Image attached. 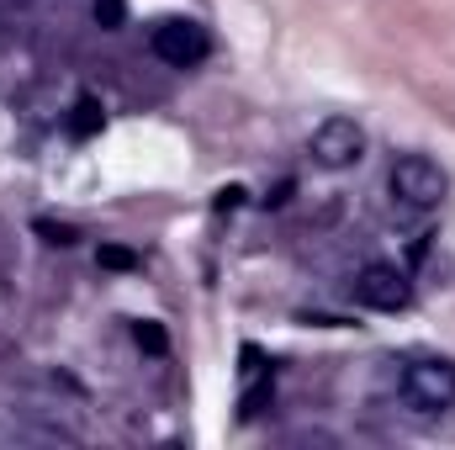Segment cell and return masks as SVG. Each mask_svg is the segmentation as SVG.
Wrapping results in <instances>:
<instances>
[{"mask_svg": "<svg viewBox=\"0 0 455 450\" xmlns=\"http://www.w3.org/2000/svg\"><path fill=\"white\" fill-rule=\"evenodd\" d=\"M101 127H107L101 101H96V96H75V107H69V138H75V143H85V138H96Z\"/></svg>", "mask_w": 455, "mask_h": 450, "instance_id": "6", "label": "cell"}, {"mask_svg": "<svg viewBox=\"0 0 455 450\" xmlns=\"http://www.w3.org/2000/svg\"><path fill=\"white\" fill-rule=\"evenodd\" d=\"M403 398H408L419 414H445L455 403V360L429 355V360L403 366Z\"/></svg>", "mask_w": 455, "mask_h": 450, "instance_id": "3", "label": "cell"}, {"mask_svg": "<svg viewBox=\"0 0 455 450\" xmlns=\"http://www.w3.org/2000/svg\"><path fill=\"white\" fill-rule=\"evenodd\" d=\"M408 297H413V286H408V276H403L397 265L371 260V265L355 276V302H360V308H371V313H403V308H408Z\"/></svg>", "mask_w": 455, "mask_h": 450, "instance_id": "5", "label": "cell"}, {"mask_svg": "<svg viewBox=\"0 0 455 450\" xmlns=\"http://www.w3.org/2000/svg\"><path fill=\"white\" fill-rule=\"evenodd\" d=\"M148 48H154L159 64H170V69H191V64H202V59L212 53V37H207L202 21H191V16H170V21H159V27L148 32Z\"/></svg>", "mask_w": 455, "mask_h": 450, "instance_id": "2", "label": "cell"}, {"mask_svg": "<svg viewBox=\"0 0 455 450\" xmlns=\"http://www.w3.org/2000/svg\"><path fill=\"white\" fill-rule=\"evenodd\" d=\"M32 228H37V233H43L53 249H69V244H80V228H75V223H48V218H37Z\"/></svg>", "mask_w": 455, "mask_h": 450, "instance_id": "9", "label": "cell"}, {"mask_svg": "<svg viewBox=\"0 0 455 450\" xmlns=\"http://www.w3.org/2000/svg\"><path fill=\"white\" fill-rule=\"evenodd\" d=\"M243 197H249V191H243V186H223V191H218V202H212V207H218V213H233V207H238V202H243Z\"/></svg>", "mask_w": 455, "mask_h": 450, "instance_id": "12", "label": "cell"}, {"mask_svg": "<svg viewBox=\"0 0 455 450\" xmlns=\"http://www.w3.org/2000/svg\"><path fill=\"white\" fill-rule=\"evenodd\" d=\"M307 154H313L318 170H349L365 154V127L355 117H323L307 138Z\"/></svg>", "mask_w": 455, "mask_h": 450, "instance_id": "4", "label": "cell"}, {"mask_svg": "<svg viewBox=\"0 0 455 450\" xmlns=\"http://www.w3.org/2000/svg\"><path fill=\"white\" fill-rule=\"evenodd\" d=\"M445 186L451 181H445V170L429 154H403L392 165V175H387V191H392V202L403 213H435L445 202Z\"/></svg>", "mask_w": 455, "mask_h": 450, "instance_id": "1", "label": "cell"}, {"mask_svg": "<svg viewBox=\"0 0 455 450\" xmlns=\"http://www.w3.org/2000/svg\"><path fill=\"white\" fill-rule=\"evenodd\" d=\"M132 339H138V350H148V355H164V350H170V334H164L159 324H148V318L132 324Z\"/></svg>", "mask_w": 455, "mask_h": 450, "instance_id": "8", "label": "cell"}, {"mask_svg": "<svg viewBox=\"0 0 455 450\" xmlns=\"http://www.w3.org/2000/svg\"><path fill=\"white\" fill-rule=\"evenodd\" d=\"M91 16H96L101 32H116V27H127V0H96Z\"/></svg>", "mask_w": 455, "mask_h": 450, "instance_id": "7", "label": "cell"}, {"mask_svg": "<svg viewBox=\"0 0 455 450\" xmlns=\"http://www.w3.org/2000/svg\"><path fill=\"white\" fill-rule=\"evenodd\" d=\"M11 260H16V238H11V228L0 223V281L11 276Z\"/></svg>", "mask_w": 455, "mask_h": 450, "instance_id": "11", "label": "cell"}, {"mask_svg": "<svg viewBox=\"0 0 455 450\" xmlns=\"http://www.w3.org/2000/svg\"><path fill=\"white\" fill-rule=\"evenodd\" d=\"M101 265L107 270H138V254L122 249V244H101Z\"/></svg>", "mask_w": 455, "mask_h": 450, "instance_id": "10", "label": "cell"}]
</instances>
